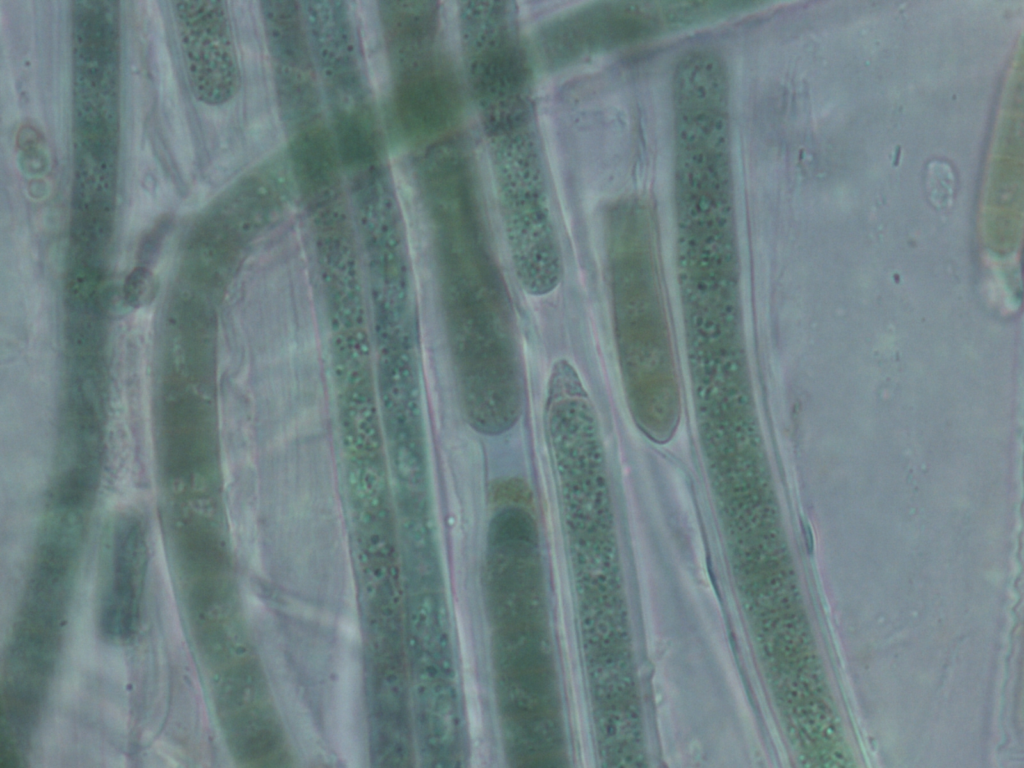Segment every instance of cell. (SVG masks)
Wrapping results in <instances>:
<instances>
[{
    "instance_id": "obj_1",
    "label": "cell",
    "mask_w": 1024,
    "mask_h": 768,
    "mask_svg": "<svg viewBox=\"0 0 1024 768\" xmlns=\"http://www.w3.org/2000/svg\"><path fill=\"white\" fill-rule=\"evenodd\" d=\"M693 11L686 1L600 2L547 24L536 43L549 67L577 58L641 43L690 28Z\"/></svg>"
},
{
    "instance_id": "obj_2",
    "label": "cell",
    "mask_w": 1024,
    "mask_h": 768,
    "mask_svg": "<svg viewBox=\"0 0 1024 768\" xmlns=\"http://www.w3.org/2000/svg\"><path fill=\"white\" fill-rule=\"evenodd\" d=\"M172 10L191 89L214 105L231 90V56L222 3L173 1Z\"/></svg>"
},
{
    "instance_id": "obj_3",
    "label": "cell",
    "mask_w": 1024,
    "mask_h": 768,
    "mask_svg": "<svg viewBox=\"0 0 1024 768\" xmlns=\"http://www.w3.org/2000/svg\"><path fill=\"white\" fill-rule=\"evenodd\" d=\"M144 554V540L139 524L129 521L119 525L115 541L113 586L103 614V625L110 634L128 637L133 633Z\"/></svg>"
},
{
    "instance_id": "obj_4",
    "label": "cell",
    "mask_w": 1024,
    "mask_h": 768,
    "mask_svg": "<svg viewBox=\"0 0 1024 768\" xmlns=\"http://www.w3.org/2000/svg\"><path fill=\"white\" fill-rule=\"evenodd\" d=\"M227 730L234 752L246 761L268 755L280 739L274 716L263 707L254 706L230 715Z\"/></svg>"
},
{
    "instance_id": "obj_5",
    "label": "cell",
    "mask_w": 1024,
    "mask_h": 768,
    "mask_svg": "<svg viewBox=\"0 0 1024 768\" xmlns=\"http://www.w3.org/2000/svg\"><path fill=\"white\" fill-rule=\"evenodd\" d=\"M792 716L796 722V732L817 749L839 741V721L820 698H811L792 706Z\"/></svg>"
},
{
    "instance_id": "obj_6",
    "label": "cell",
    "mask_w": 1024,
    "mask_h": 768,
    "mask_svg": "<svg viewBox=\"0 0 1024 768\" xmlns=\"http://www.w3.org/2000/svg\"><path fill=\"white\" fill-rule=\"evenodd\" d=\"M264 695V683L259 671L252 665H241L225 677L219 698L223 709L231 715L254 707Z\"/></svg>"
},
{
    "instance_id": "obj_7",
    "label": "cell",
    "mask_w": 1024,
    "mask_h": 768,
    "mask_svg": "<svg viewBox=\"0 0 1024 768\" xmlns=\"http://www.w3.org/2000/svg\"><path fill=\"white\" fill-rule=\"evenodd\" d=\"M157 292V278L144 266L134 268L124 281V300L129 306L134 308H141L151 304Z\"/></svg>"
}]
</instances>
